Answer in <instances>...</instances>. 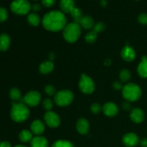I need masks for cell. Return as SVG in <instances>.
<instances>
[{
    "instance_id": "cell-2",
    "label": "cell",
    "mask_w": 147,
    "mask_h": 147,
    "mask_svg": "<svg viewBox=\"0 0 147 147\" xmlns=\"http://www.w3.org/2000/svg\"><path fill=\"white\" fill-rule=\"evenodd\" d=\"M30 116V110L27 106L22 102L14 103L11 110V118L16 122H23Z\"/></svg>"
},
{
    "instance_id": "cell-18",
    "label": "cell",
    "mask_w": 147,
    "mask_h": 147,
    "mask_svg": "<svg viewBox=\"0 0 147 147\" xmlns=\"http://www.w3.org/2000/svg\"><path fill=\"white\" fill-rule=\"evenodd\" d=\"M79 24L80 25V27L86 30H90L91 28H93L95 25L94 20L90 16H83Z\"/></svg>"
},
{
    "instance_id": "cell-23",
    "label": "cell",
    "mask_w": 147,
    "mask_h": 147,
    "mask_svg": "<svg viewBox=\"0 0 147 147\" xmlns=\"http://www.w3.org/2000/svg\"><path fill=\"white\" fill-rule=\"evenodd\" d=\"M70 15H71V17H73V20H74L75 22L78 23V24H79V23H80L82 17H83V13H82L81 10L76 7H75L73 10H72L71 12H70Z\"/></svg>"
},
{
    "instance_id": "cell-15",
    "label": "cell",
    "mask_w": 147,
    "mask_h": 147,
    "mask_svg": "<svg viewBox=\"0 0 147 147\" xmlns=\"http://www.w3.org/2000/svg\"><path fill=\"white\" fill-rule=\"evenodd\" d=\"M60 7L63 12L70 13L76 7V3L74 0H60Z\"/></svg>"
},
{
    "instance_id": "cell-43",
    "label": "cell",
    "mask_w": 147,
    "mask_h": 147,
    "mask_svg": "<svg viewBox=\"0 0 147 147\" xmlns=\"http://www.w3.org/2000/svg\"><path fill=\"white\" fill-rule=\"evenodd\" d=\"M14 147H27L26 146H24V145H17Z\"/></svg>"
},
{
    "instance_id": "cell-44",
    "label": "cell",
    "mask_w": 147,
    "mask_h": 147,
    "mask_svg": "<svg viewBox=\"0 0 147 147\" xmlns=\"http://www.w3.org/2000/svg\"><path fill=\"white\" fill-rule=\"evenodd\" d=\"M34 1H37V0H34Z\"/></svg>"
},
{
    "instance_id": "cell-3",
    "label": "cell",
    "mask_w": 147,
    "mask_h": 147,
    "mask_svg": "<svg viewBox=\"0 0 147 147\" xmlns=\"http://www.w3.org/2000/svg\"><path fill=\"white\" fill-rule=\"evenodd\" d=\"M63 30V37L65 40L70 43L77 41L81 34V27L76 22L67 24Z\"/></svg>"
},
{
    "instance_id": "cell-11",
    "label": "cell",
    "mask_w": 147,
    "mask_h": 147,
    "mask_svg": "<svg viewBox=\"0 0 147 147\" xmlns=\"http://www.w3.org/2000/svg\"><path fill=\"white\" fill-rule=\"evenodd\" d=\"M121 57L125 61L131 62L133 61L136 57V52L133 47L129 45H126L123 47L121 51Z\"/></svg>"
},
{
    "instance_id": "cell-28",
    "label": "cell",
    "mask_w": 147,
    "mask_h": 147,
    "mask_svg": "<svg viewBox=\"0 0 147 147\" xmlns=\"http://www.w3.org/2000/svg\"><path fill=\"white\" fill-rule=\"evenodd\" d=\"M119 76H120V78L122 81L127 82L131 78V73L126 69H124V70H122L121 71Z\"/></svg>"
},
{
    "instance_id": "cell-22",
    "label": "cell",
    "mask_w": 147,
    "mask_h": 147,
    "mask_svg": "<svg viewBox=\"0 0 147 147\" xmlns=\"http://www.w3.org/2000/svg\"><path fill=\"white\" fill-rule=\"evenodd\" d=\"M32 134H33L30 131L22 130L19 135V138L22 142L27 143L28 142H31L32 139H33Z\"/></svg>"
},
{
    "instance_id": "cell-33",
    "label": "cell",
    "mask_w": 147,
    "mask_h": 147,
    "mask_svg": "<svg viewBox=\"0 0 147 147\" xmlns=\"http://www.w3.org/2000/svg\"><path fill=\"white\" fill-rule=\"evenodd\" d=\"M45 91L50 96H52L55 94V88L54 86H51V85H48V86H46L45 88Z\"/></svg>"
},
{
    "instance_id": "cell-19",
    "label": "cell",
    "mask_w": 147,
    "mask_h": 147,
    "mask_svg": "<svg viewBox=\"0 0 147 147\" xmlns=\"http://www.w3.org/2000/svg\"><path fill=\"white\" fill-rule=\"evenodd\" d=\"M138 73L142 78H147V57L144 56L142 58V61L138 66Z\"/></svg>"
},
{
    "instance_id": "cell-30",
    "label": "cell",
    "mask_w": 147,
    "mask_h": 147,
    "mask_svg": "<svg viewBox=\"0 0 147 147\" xmlns=\"http://www.w3.org/2000/svg\"><path fill=\"white\" fill-rule=\"evenodd\" d=\"M8 17V12L4 7H0V22H4Z\"/></svg>"
},
{
    "instance_id": "cell-32",
    "label": "cell",
    "mask_w": 147,
    "mask_h": 147,
    "mask_svg": "<svg viewBox=\"0 0 147 147\" xmlns=\"http://www.w3.org/2000/svg\"><path fill=\"white\" fill-rule=\"evenodd\" d=\"M105 28H106V26H105V24L103 22H98L96 24H95L94 27H93V30L96 32L99 33L100 32L103 31L105 30Z\"/></svg>"
},
{
    "instance_id": "cell-24",
    "label": "cell",
    "mask_w": 147,
    "mask_h": 147,
    "mask_svg": "<svg viewBox=\"0 0 147 147\" xmlns=\"http://www.w3.org/2000/svg\"><path fill=\"white\" fill-rule=\"evenodd\" d=\"M27 21H28L29 24H31L32 26L36 27L40 24V18L36 13H31L27 17Z\"/></svg>"
},
{
    "instance_id": "cell-31",
    "label": "cell",
    "mask_w": 147,
    "mask_h": 147,
    "mask_svg": "<svg viewBox=\"0 0 147 147\" xmlns=\"http://www.w3.org/2000/svg\"><path fill=\"white\" fill-rule=\"evenodd\" d=\"M90 110H91V111L93 112V113L97 114V113H99L100 111H101L102 108L99 103H96L91 105V106H90Z\"/></svg>"
},
{
    "instance_id": "cell-40",
    "label": "cell",
    "mask_w": 147,
    "mask_h": 147,
    "mask_svg": "<svg viewBox=\"0 0 147 147\" xmlns=\"http://www.w3.org/2000/svg\"><path fill=\"white\" fill-rule=\"evenodd\" d=\"M0 147H11V146L9 142H2L0 143Z\"/></svg>"
},
{
    "instance_id": "cell-25",
    "label": "cell",
    "mask_w": 147,
    "mask_h": 147,
    "mask_svg": "<svg viewBox=\"0 0 147 147\" xmlns=\"http://www.w3.org/2000/svg\"><path fill=\"white\" fill-rule=\"evenodd\" d=\"M9 96L13 100H14V101H19V100H22L21 93H20V90L17 88H11V90H10Z\"/></svg>"
},
{
    "instance_id": "cell-38",
    "label": "cell",
    "mask_w": 147,
    "mask_h": 147,
    "mask_svg": "<svg viewBox=\"0 0 147 147\" xmlns=\"http://www.w3.org/2000/svg\"><path fill=\"white\" fill-rule=\"evenodd\" d=\"M32 9L34 11H38L41 9V7L39 4H34L32 6Z\"/></svg>"
},
{
    "instance_id": "cell-37",
    "label": "cell",
    "mask_w": 147,
    "mask_h": 147,
    "mask_svg": "<svg viewBox=\"0 0 147 147\" xmlns=\"http://www.w3.org/2000/svg\"><path fill=\"white\" fill-rule=\"evenodd\" d=\"M123 110L129 111L131 109V104L129 101H126L123 103Z\"/></svg>"
},
{
    "instance_id": "cell-42",
    "label": "cell",
    "mask_w": 147,
    "mask_h": 147,
    "mask_svg": "<svg viewBox=\"0 0 147 147\" xmlns=\"http://www.w3.org/2000/svg\"><path fill=\"white\" fill-rule=\"evenodd\" d=\"M110 64H111L110 60H106V61H105V65H109Z\"/></svg>"
},
{
    "instance_id": "cell-10",
    "label": "cell",
    "mask_w": 147,
    "mask_h": 147,
    "mask_svg": "<svg viewBox=\"0 0 147 147\" xmlns=\"http://www.w3.org/2000/svg\"><path fill=\"white\" fill-rule=\"evenodd\" d=\"M123 144L127 147H134L139 143V136L134 133H128L123 137Z\"/></svg>"
},
{
    "instance_id": "cell-7",
    "label": "cell",
    "mask_w": 147,
    "mask_h": 147,
    "mask_svg": "<svg viewBox=\"0 0 147 147\" xmlns=\"http://www.w3.org/2000/svg\"><path fill=\"white\" fill-rule=\"evenodd\" d=\"M79 88L85 94H91L95 90V83L92 78L83 74L79 81Z\"/></svg>"
},
{
    "instance_id": "cell-4",
    "label": "cell",
    "mask_w": 147,
    "mask_h": 147,
    "mask_svg": "<svg viewBox=\"0 0 147 147\" xmlns=\"http://www.w3.org/2000/svg\"><path fill=\"white\" fill-rule=\"evenodd\" d=\"M122 95L127 101L134 102L139 100L142 96V89L135 83H128L122 89Z\"/></svg>"
},
{
    "instance_id": "cell-26",
    "label": "cell",
    "mask_w": 147,
    "mask_h": 147,
    "mask_svg": "<svg viewBox=\"0 0 147 147\" xmlns=\"http://www.w3.org/2000/svg\"><path fill=\"white\" fill-rule=\"evenodd\" d=\"M98 37V33L96 32L94 30L93 31H90L89 32H88L86 34V35L85 36V39H86V41L88 43H93L96 41V40L97 39Z\"/></svg>"
},
{
    "instance_id": "cell-1",
    "label": "cell",
    "mask_w": 147,
    "mask_h": 147,
    "mask_svg": "<svg viewBox=\"0 0 147 147\" xmlns=\"http://www.w3.org/2000/svg\"><path fill=\"white\" fill-rule=\"evenodd\" d=\"M42 22L45 30L48 31L57 32L65 27L67 25V19L63 11L53 10L45 14Z\"/></svg>"
},
{
    "instance_id": "cell-27",
    "label": "cell",
    "mask_w": 147,
    "mask_h": 147,
    "mask_svg": "<svg viewBox=\"0 0 147 147\" xmlns=\"http://www.w3.org/2000/svg\"><path fill=\"white\" fill-rule=\"evenodd\" d=\"M52 147H74V146L69 141L58 140L53 144Z\"/></svg>"
},
{
    "instance_id": "cell-36",
    "label": "cell",
    "mask_w": 147,
    "mask_h": 147,
    "mask_svg": "<svg viewBox=\"0 0 147 147\" xmlns=\"http://www.w3.org/2000/svg\"><path fill=\"white\" fill-rule=\"evenodd\" d=\"M113 88H114L117 90H121V89H123V88L120 82H115V83L113 84Z\"/></svg>"
},
{
    "instance_id": "cell-5",
    "label": "cell",
    "mask_w": 147,
    "mask_h": 147,
    "mask_svg": "<svg viewBox=\"0 0 147 147\" xmlns=\"http://www.w3.org/2000/svg\"><path fill=\"white\" fill-rule=\"evenodd\" d=\"M10 7L12 12L19 15H25L32 9L31 4L27 0H14Z\"/></svg>"
},
{
    "instance_id": "cell-6",
    "label": "cell",
    "mask_w": 147,
    "mask_h": 147,
    "mask_svg": "<svg viewBox=\"0 0 147 147\" xmlns=\"http://www.w3.org/2000/svg\"><path fill=\"white\" fill-rule=\"evenodd\" d=\"M73 93L70 90H63L57 92L55 95V103L59 106H67L72 103L73 100Z\"/></svg>"
},
{
    "instance_id": "cell-21",
    "label": "cell",
    "mask_w": 147,
    "mask_h": 147,
    "mask_svg": "<svg viewBox=\"0 0 147 147\" xmlns=\"http://www.w3.org/2000/svg\"><path fill=\"white\" fill-rule=\"evenodd\" d=\"M10 38L7 34H1L0 35V50L6 51L9 47Z\"/></svg>"
},
{
    "instance_id": "cell-45",
    "label": "cell",
    "mask_w": 147,
    "mask_h": 147,
    "mask_svg": "<svg viewBox=\"0 0 147 147\" xmlns=\"http://www.w3.org/2000/svg\"><path fill=\"white\" fill-rule=\"evenodd\" d=\"M136 1H139V0H136Z\"/></svg>"
},
{
    "instance_id": "cell-20",
    "label": "cell",
    "mask_w": 147,
    "mask_h": 147,
    "mask_svg": "<svg viewBox=\"0 0 147 147\" xmlns=\"http://www.w3.org/2000/svg\"><path fill=\"white\" fill-rule=\"evenodd\" d=\"M53 69H54V64L52 61L43 62L40 64L39 67L40 72L42 74H48L53 71Z\"/></svg>"
},
{
    "instance_id": "cell-41",
    "label": "cell",
    "mask_w": 147,
    "mask_h": 147,
    "mask_svg": "<svg viewBox=\"0 0 147 147\" xmlns=\"http://www.w3.org/2000/svg\"><path fill=\"white\" fill-rule=\"evenodd\" d=\"M106 4H107V3H106V0H100V5H101L102 7H105L106 6Z\"/></svg>"
},
{
    "instance_id": "cell-16",
    "label": "cell",
    "mask_w": 147,
    "mask_h": 147,
    "mask_svg": "<svg viewBox=\"0 0 147 147\" xmlns=\"http://www.w3.org/2000/svg\"><path fill=\"white\" fill-rule=\"evenodd\" d=\"M31 147H48L49 144L47 139L41 136H37L33 137L30 142Z\"/></svg>"
},
{
    "instance_id": "cell-14",
    "label": "cell",
    "mask_w": 147,
    "mask_h": 147,
    "mask_svg": "<svg viewBox=\"0 0 147 147\" xmlns=\"http://www.w3.org/2000/svg\"><path fill=\"white\" fill-rule=\"evenodd\" d=\"M31 131L37 136H40L45 131V124L40 120L34 121L31 124Z\"/></svg>"
},
{
    "instance_id": "cell-8",
    "label": "cell",
    "mask_w": 147,
    "mask_h": 147,
    "mask_svg": "<svg viewBox=\"0 0 147 147\" xmlns=\"http://www.w3.org/2000/svg\"><path fill=\"white\" fill-rule=\"evenodd\" d=\"M40 100H41V95L36 90H32V91L27 93L24 97L22 98V103L26 104L27 106H36L39 104Z\"/></svg>"
},
{
    "instance_id": "cell-39",
    "label": "cell",
    "mask_w": 147,
    "mask_h": 147,
    "mask_svg": "<svg viewBox=\"0 0 147 147\" xmlns=\"http://www.w3.org/2000/svg\"><path fill=\"white\" fill-rule=\"evenodd\" d=\"M142 147H147V138H144L139 142Z\"/></svg>"
},
{
    "instance_id": "cell-13",
    "label": "cell",
    "mask_w": 147,
    "mask_h": 147,
    "mask_svg": "<svg viewBox=\"0 0 147 147\" xmlns=\"http://www.w3.org/2000/svg\"><path fill=\"white\" fill-rule=\"evenodd\" d=\"M130 119L134 123H139L144 119V113L140 109H134L130 113Z\"/></svg>"
},
{
    "instance_id": "cell-17",
    "label": "cell",
    "mask_w": 147,
    "mask_h": 147,
    "mask_svg": "<svg viewBox=\"0 0 147 147\" xmlns=\"http://www.w3.org/2000/svg\"><path fill=\"white\" fill-rule=\"evenodd\" d=\"M76 129L80 134H86L89 131V123L87 119H79L76 123Z\"/></svg>"
},
{
    "instance_id": "cell-29",
    "label": "cell",
    "mask_w": 147,
    "mask_h": 147,
    "mask_svg": "<svg viewBox=\"0 0 147 147\" xmlns=\"http://www.w3.org/2000/svg\"><path fill=\"white\" fill-rule=\"evenodd\" d=\"M42 105H43V107H44V109H45L46 111H50L53 107V101H52V100L49 98L45 99V100L43 101Z\"/></svg>"
},
{
    "instance_id": "cell-12",
    "label": "cell",
    "mask_w": 147,
    "mask_h": 147,
    "mask_svg": "<svg viewBox=\"0 0 147 147\" xmlns=\"http://www.w3.org/2000/svg\"><path fill=\"white\" fill-rule=\"evenodd\" d=\"M103 111L106 116L112 117L117 114L119 112V108L115 103L112 102H108L103 106Z\"/></svg>"
},
{
    "instance_id": "cell-35",
    "label": "cell",
    "mask_w": 147,
    "mask_h": 147,
    "mask_svg": "<svg viewBox=\"0 0 147 147\" xmlns=\"http://www.w3.org/2000/svg\"><path fill=\"white\" fill-rule=\"evenodd\" d=\"M56 0H42V4L45 7H51L55 4Z\"/></svg>"
},
{
    "instance_id": "cell-34",
    "label": "cell",
    "mask_w": 147,
    "mask_h": 147,
    "mask_svg": "<svg viewBox=\"0 0 147 147\" xmlns=\"http://www.w3.org/2000/svg\"><path fill=\"white\" fill-rule=\"evenodd\" d=\"M138 21L140 24L146 25L147 24V14L146 13H142L138 17Z\"/></svg>"
},
{
    "instance_id": "cell-9",
    "label": "cell",
    "mask_w": 147,
    "mask_h": 147,
    "mask_svg": "<svg viewBox=\"0 0 147 147\" xmlns=\"http://www.w3.org/2000/svg\"><path fill=\"white\" fill-rule=\"evenodd\" d=\"M46 124L50 128L58 127L60 123V118L56 113L53 111H47L44 116Z\"/></svg>"
}]
</instances>
